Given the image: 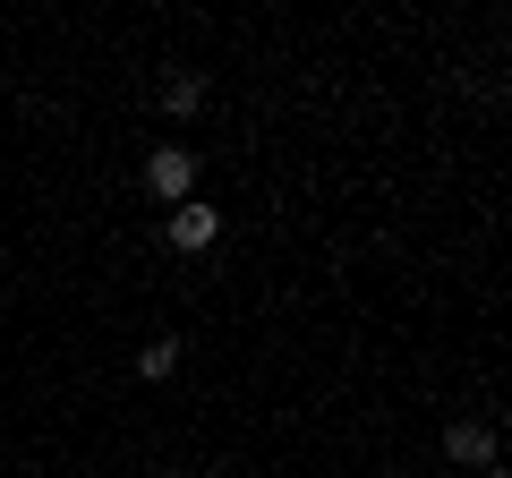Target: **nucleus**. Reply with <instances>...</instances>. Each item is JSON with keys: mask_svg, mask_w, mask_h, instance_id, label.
Segmentation results:
<instances>
[{"mask_svg": "<svg viewBox=\"0 0 512 478\" xmlns=\"http://www.w3.org/2000/svg\"><path fill=\"white\" fill-rule=\"evenodd\" d=\"M146 188H154V197H188V188H197V154H188V146H163V154L146 163Z\"/></svg>", "mask_w": 512, "mask_h": 478, "instance_id": "f257e3e1", "label": "nucleus"}, {"mask_svg": "<svg viewBox=\"0 0 512 478\" xmlns=\"http://www.w3.org/2000/svg\"><path fill=\"white\" fill-rule=\"evenodd\" d=\"M214 239H222V214H214V205H180V214H171V248H180V257L214 248Z\"/></svg>", "mask_w": 512, "mask_h": 478, "instance_id": "f03ea898", "label": "nucleus"}, {"mask_svg": "<svg viewBox=\"0 0 512 478\" xmlns=\"http://www.w3.org/2000/svg\"><path fill=\"white\" fill-rule=\"evenodd\" d=\"M444 453H453V461H470V470H487V461H495V436H487L478 419H461L453 436H444Z\"/></svg>", "mask_w": 512, "mask_h": 478, "instance_id": "7ed1b4c3", "label": "nucleus"}, {"mask_svg": "<svg viewBox=\"0 0 512 478\" xmlns=\"http://www.w3.org/2000/svg\"><path fill=\"white\" fill-rule=\"evenodd\" d=\"M137 368H146V376H171V368H180V342H171V333H163V342H146V350H137Z\"/></svg>", "mask_w": 512, "mask_h": 478, "instance_id": "20e7f679", "label": "nucleus"}, {"mask_svg": "<svg viewBox=\"0 0 512 478\" xmlns=\"http://www.w3.org/2000/svg\"><path fill=\"white\" fill-rule=\"evenodd\" d=\"M197 94H205V77L188 69V77H171V86H163V103H171V111H197Z\"/></svg>", "mask_w": 512, "mask_h": 478, "instance_id": "39448f33", "label": "nucleus"}]
</instances>
